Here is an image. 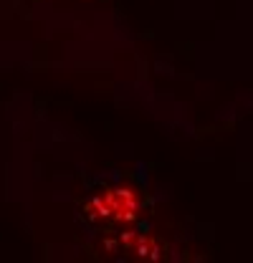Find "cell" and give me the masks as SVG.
Listing matches in <instances>:
<instances>
[{"mask_svg":"<svg viewBox=\"0 0 253 263\" xmlns=\"http://www.w3.org/2000/svg\"><path fill=\"white\" fill-rule=\"evenodd\" d=\"M109 202V210L117 213L119 218H134V210H137V197L132 190H114L106 195Z\"/></svg>","mask_w":253,"mask_h":263,"instance_id":"1","label":"cell"}]
</instances>
